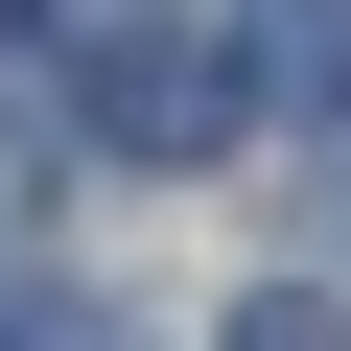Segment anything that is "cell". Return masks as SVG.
<instances>
[{"instance_id":"cell-1","label":"cell","mask_w":351,"mask_h":351,"mask_svg":"<svg viewBox=\"0 0 351 351\" xmlns=\"http://www.w3.org/2000/svg\"><path fill=\"white\" fill-rule=\"evenodd\" d=\"M234 94H258V71H234V47H188V24H117V47H94V141H117V164H211V141H234Z\"/></svg>"},{"instance_id":"cell-2","label":"cell","mask_w":351,"mask_h":351,"mask_svg":"<svg viewBox=\"0 0 351 351\" xmlns=\"http://www.w3.org/2000/svg\"><path fill=\"white\" fill-rule=\"evenodd\" d=\"M234 71H258L281 117H328V94H351V0H234Z\"/></svg>"},{"instance_id":"cell-3","label":"cell","mask_w":351,"mask_h":351,"mask_svg":"<svg viewBox=\"0 0 351 351\" xmlns=\"http://www.w3.org/2000/svg\"><path fill=\"white\" fill-rule=\"evenodd\" d=\"M211 351H351V304H304V281H258V304H234Z\"/></svg>"},{"instance_id":"cell-4","label":"cell","mask_w":351,"mask_h":351,"mask_svg":"<svg viewBox=\"0 0 351 351\" xmlns=\"http://www.w3.org/2000/svg\"><path fill=\"white\" fill-rule=\"evenodd\" d=\"M71 24H94V47H117V24H164V0H71Z\"/></svg>"}]
</instances>
